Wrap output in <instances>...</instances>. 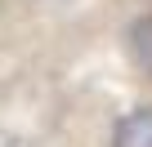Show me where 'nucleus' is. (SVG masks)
<instances>
[{"label": "nucleus", "instance_id": "f257e3e1", "mask_svg": "<svg viewBox=\"0 0 152 147\" xmlns=\"http://www.w3.org/2000/svg\"><path fill=\"white\" fill-rule=\"evenodd\" d=\"M0 147H152V0H0Z\"/></svg>", "mask_w": 152, "mask_h": 147}]
</instances>
